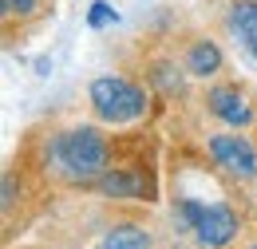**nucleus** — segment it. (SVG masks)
I'll return each mask as SVG.
<instances>
[{
  "label": "nucleus",
  "instance_id": "obj_1",
  "mask_svg": "<svg viewBox=\"0 0 257 249\" xmlns=\"http://www.w3.org/2000/svg\"><path fill=\"white\" fill-rule=\"evenodd\" d=\"M44 170L64 186H95L103 170H111V143L95 123H75L44 143Z\"/></svg>",
  "mask_w": 257,
  "mask_h": 249
},
{
  "label": "nucleus",
  "instance_id": "obj_2",
  "mask_svg": "<svg viewBox=\"0 0 257 249\" xmlns=\"http://www.w3.org/2000/svg\"><path fill=\"white\" fill-rule=\"evenodd\" d=\"M87 107L103 127H127L147 115L151 95L143 83H135L127 75H99L87 87Z\"/></svg>",
  "mask_w": 257,
  "mask_h": 249
},
{
  "label": "nucleus",
  "instance_id": "obj_3",
  "mask_svg": "<svg viewBox=\"0 0 257 249\" xmlns=\"http://www.w3.org/2000/svg\"><path fill=\"white\" fill-rule=\"evenodd\" d=\"M206 155H210V162L222 170L229 182H237V186H245V182L257 178V147L245 135H237L233 127L206 139Z\"/></svg>",
  "mask_w": 257,
  "mask_h": 249
},
{
  "label": "nucleus",
  "instance_id": "obj_4",
  "mask_svg": "<svg viewBox=\"0 0 257 249\" xmlns=\"http://www.w3.org/2000/svg\"><path fill=\"white\" fill-rule=\"evenodd\" d=\"M241 233V214L229 202H202V214L194 221L190 237L198 249H229Z\"/></svg>",
  "mask_w": 257,
  "mask_h": 249
},
{
  "label": "nucleus",
  "instance_id": "obj_5",
  "mask_svg": "<svg viewBox=\"0 0 257 249\" xmlns=\"http://www.w3.org/2000/svg\"><path fill=\"white\" fill-rule=\"evenodd\" d=\"M206 111L218 119V123L233 127V131H245V127L253 123V99L245 95V87H237V83H214L210 91H206Z\"/></svg>",
  "mask_w": 257,
  "mask_h": 249
},
{
  "label": "nucleus",
  "instance_id": "obj_6",
  "mask_svg": "<svg viewBox=\"0 0 257 249\" xmlns=\"http://www.w3.org/2000/svg\"><path fill=\"white\" fill-rule=\"evenodd\" d=\"M91 190L103 194V198H123V202H151L155 198V182L143 170H135V166H111V170H103Z\"/></svg>",
  "mask_w": 257,
  "mask_h": 249
},
{
  "label": "nucleus",
  "instance_id": "obj_7",
  "mask_svg": "<svg viewBox=\"0 0 257 249\" xmlns=\"http://www.w3.org/2000/svg\"><path fill=\"white\" fill-rule=\"evenodd\" d=\"M182 67H186L190 79H214L225 67V56L210 36H190L182 44Z\"/></svg>",
  "mask_w": 257,
  "mask_h": 249
},
{
  "label": "nucleus",
  "instance_id": "obj_8",
  "mask_svg": "<svg viewBox=\"0 0 257 249\" xmlns=\"http://www.w3.org/2000/svg\"><path fill=\"white\" fill-rule=\"evenodd\" d=\"M229 32L257 63V0H233L229 4Z\"/></svg>",
  "mask_w": 257,
  "mask_h": 249
},
{
  "label": "nucleus",
  "instance_id": "obj_9",
  "mask_svg": "<svg viewBox=\"0 0 257 249\" xmlns=\"http://www.w3.org/2000/svg\"><path fill=\"white\" fill-rule=\"evenodd\" d=\"M147 79H151V87H155L159 95L170 99V95L186 91V79H190V75H186L182 60H178V63H174V60H155V63H151V71H147Z\"/></svg>",
  "mask_w": 257,
  "mask_h": 249
},
{
  "label": "nucleus",
  "instance_id": "obj_10",
  "mask_svg": "<svg viewBox=\"0 0 257 249\" xmlns=\"http://www.w3.org/2000/svg\"><path fill=\"white\" fill-rule=\"evenodd\" d=\"M147 245H151V233H147L143 225H115V229L103 237L99 249H147Z\"/></svg>",
  "mask_w": 257,
  "mask_h": 249
},
{
  "label": "nucleus",
  "instance_id": "obj_11",
  "mask_svg": "<svg viewBox=\"0 0 257 249\" xmlns=\"http://www.w3.org/2000/svg\"><path fill=\"white\" fill-rule=\"evenodd\" d=\"M115 20H119V12H115L107 0H95V4L87 8V24H91V28H107V24H115Z\"/></svg>",
  "mask_w": 257,
  "mask_h": 249
},
{
  "label": "nucleus",
  "instance_id": "obj_12",
  "mask_svg": "<svg viewBox=\"0 0 257 249\" xmlns=\"http://www.w3.org/2000/svg\"><path fill=\"white\" fill-rule=\"evenodd\" d=\"M40 8H44L40 0H4V16H8V20H12V16H16V20H28Z\"/></svg>",
  "mask_w": 257,
  "mask_h": 249
},
{
  "label": "nucleus",
  "instance_id": "obj_13",
  "mask_svg": "<svg viewBox=\"0 0 257 249\" xmlns=\"http://www.w3.org/2000/svg\"><path fill=\"white\" fill-rule=\"evenodd\" d=\"M12 202H16V174H12V170H4V198H0V206H4V210H12Z\"/></svg>",
  "mask_w": 257,
  "mask_h": 249
},
{
  "label": "nucleus",
  "instance_id": "obj_14",
  "mask_svg": "<svg viewBox=\"0 0 257 249\" xmlns=\"http://www.w3.org/2000/svg\"><path fill=\"white\" fill-rule=\"evenodd\" d=\"M241 249H257V241H249V245H241Z\"/></svg>",
  "mask_w": 257,
  "mask_h": 249
}]
</instances>
